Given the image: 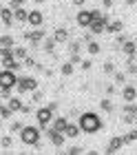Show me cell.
<instances>
[{"instance_id": "cell-1", "label": "cell", "mask_w": 137, "mask_h": 155, "mask_svg": "<svg viewBox=\"0 0 137 155\" xmlns=\"http://www.w3.org/2000/svg\"><path fill=\"white\" fill-rule=\"evenodd\" d=\"M80 126H82V131L84 133H97V131H102V117H99L97 113H91V111H86V113L80 115Z\"/></svg>"}, {"instance_id": "cell-2", "label": "cell", "mask_w": 137, "mask_h": 155, "mask_svg": "<svg viewBox=\"0 0 137 155\" xmlns=\"http://www.w3.org/2000/svg\"><path fill=\"white\" fill-rule=\"evenodd\" d=\"M40 126H24L22 131H20V140H22V144H29V146H38L40 144Z\"/></svg>"}, {"instance_id": "cell-3", "label": "cell", "mask_w": 137, "mask_h": 155, "mask_svg": "<svg viewBox=\"0 0 137 155\" xmlns=\"http://www.w3.org/2000/svg\"><path fill=\"white\" fill-rule=\"evenodd\" d=\"M35 120L40 122V129L44 131V129H47V124H49V122H53L55 117H53V111L49 109V107H40L38 111H35Z\"/></svg>"}, {"instance_id": "cell-4", "label": "cell", "mask_w": 137, "mask_h": 155, "mask_svg": "<svg viewBox=\"0 0 137 155\" xmlns=\"http://www.w3.org/2000/svg\"><path fill=\"white\" fill-rule=\"evenodd\" d=\"M18 91L20 93H27V91H38V80L35 78H18Z\"/></svg>"}, {"instance_id": "cell-5", "label": "cell", "mask_w": 137, "mask_h": 155, "mask_svg": "<svg viewBox=\"0 0 137 155\" xmlns=\"http://www.w3.org/2000/svg\"><path fill=\"white\" fill-rule=\"evenodd\" d=\"M93 20H95V13H93V9H82V11L75 16L77 27H91Z\"/></svg>"}, {"instance_id": "cell-6", "label": "cell", "mask_w": 137, "mask_h": 155, "mask_svg": "<svg viewBox=\"0 0 137 155\" xmlns=\"http://www.w3.org/2000/svg\"><path fill=\"white\" fill-rule=\"evenodd\" d=\"M13 84H18V78L13 71H7L2 69V73H0V89H11Z\"/></svg>"}, {"instance_id": "cell-7", "label": "cell", "mask_w": 137, "mask_h": 155, "mask_svg": "<svg viewBox=\"0 0 137 155\" xmlns=\"http://www.w3.org/2000/svg\"><path fill=\"white\" fill-rule=\"evenodd\" d=\"M124 144H126V142H124V135H115V137H111V142L106 144V155H115Z\"/></svg>"}, {"instance_id": "cell-8", "label": "cell", "mask_w": 137, "mask_h": 155, "mask_svg": "<svg viewBox=\"0 0 137 155\" xmlns=\"http://www.w3.org/2000/svg\"><path fill=\"white\" fill-rule=\"evenodd\" d=\"M47 135L51 137V144L55 146V149H62V146H64V137H67L64 133L55 131V129H49V131H47Z\"/></svg>"}, {"instance_id": "cell-9", "label": "cell", "mask_w": 137, "mask_h": 155, "mask_svg": "<svg viewBox=\"0 0 137 155\" xmlns=\"http://www.w3.org/2000/svg\"><path fill=\"white\" fill-rule=\"evenodd\" d=\"M122 97H124L128 104H133L135 97H137V87H135V84H126V87L122 89Z\"/></svg>"}, {"instance_id": "cell-10", "label": "cell", "mask_w": 137, "mask_h": 155, "mask_svg": "<svg viewBox=\"0 0 137 155\" xmlns=\"http://www.w3.org/2000/svg\"><path fill=\"white\" fill-rule=\"evenodd\" d=\"M42 22H44V16L38 11V9H33V11H29V25L35 27V29H40Z\"/></svg>"}, {"instance_id": "cell-11", "label": "cell", "mask_w": 137, "mask_h": 155, "mask_svg": "<svg viewBox=\"0 0 137 155\" xmlns=\"http://www.w3.org/2000/svg\"><path fill=\"white\" fill-rule=\"evenodd\" d=\"M71 122H69V117H64V115H57L55 120H53V126L51 129H55V131H60V133H64L67 131V126H69Z\"/></svg>"}, {"instance_id": "cell-12", "label": "cell", "mask_w": 137, "mask_h": 155, "mask_svg": "<svg viewBox=\"0 0 137 155\" xmlns=\"http://www.w3.org/2000/svg\"><path fill=\"white\" fill-rule=\"evenodd\" d=\"M53 40L57 42V45H64V42H71V40H69V31L64 29V27H60V29H55V33H53Z\"/></svg>"}, {"instance_id": "cell-13", "label": "cell", "mask_w": 137, "mask_h": 155, "mask_svg": "<svg viewBox=\"0 0 137 155\" xmlns=\"http://www.w3.org/2000/svg\"><path fill=\"white\" fill-rule=\"evenodd\" d=\"M122 51L126 53V58H135V53H137V42L135 40H128L124 47H122Z\"/></svg>"}, {"instance_id": "cell-14", "label": "cell", "mask_w": 137, "mask_h": 155, "mask_svg": "<svg viewBox=\"0 0 137 155\" xmlns=\"http://www.w3.org/2000/svg\"><path fill=\"white\" fill-rule=\"evenodd\" d=\"M80 133H82L80 124H69L67 131H64V135H67V137H80Z\"/></svg>"}, {"instance_id": "cell-15", "label": "cell", "mask_w": 137, "mask_h": 155, "mask_svg": "<svg viewBox=\"0 0 137 155\" xmlns=\"http://www.w3.org/2000/svg\"><path fill=\"white\" fill-rule=\"evenodd\" d=\"M122 29H124V22H122V20H111V22L106 25V31L109 33H119Z\"/></svg>"}, {"instance_id": "cell-16", "label": "cell", "mask_w": 137, "mask_h": 155, "mask_svg": "<svg viewBox=\"0 0 137 155\" xmlns=\"http://www.w3.org/2000/svg\"><path fill=\"white\" fill-rule=\"evenodd\" d=\"M13 20H18V22H29V11L24 9V7L22 9H16L13 11Z\"/></svg>"}, {"instance_id": "cell-17", "label": "cell", "mask_w": 137, "mask_h": 155, "mask_svg": "<svg viewBox=\"0 0 137 155\" xmlns=\"http://www.w3.org/2000/svg\"><path fill=\"white\" fill-rule=\"evenodd\" d=\"M7 107H9L11 111H22V107H24V104H22V102H20V100H18V97H11V100H9V102H7Z\"/></svg>"}, {"instance_id": "cell-18", "label": "cell", "mask_w": 137, "mask_h": 155, "mask_svg": "<svg viewBox=\"0 0 137 155\" xmlns=\"http://www.w3.org/2000/svg\"><path fill=\"white\" fill-rule=\"evenodd\" d=\"M13 55H16V60H27L29 58V55H27V49L24 47H16V49H13Z\"/></svg>"}, {"instance_id": "cell-19", "label": "cell", "mask_w": 137, "mask_h": 155, "mask_svg": "<svg viewBox=\"0 0 137 155\" xmlns=\"http://www.w3.org/2000/svg\"><path fill=\"white\" fill-rule=\"evenodd\" d=\"M0 47H2V49H16V47H13V38L11 36H2V38H0Z\"/></svg>"}, {"instance_id": "cell-20", "label": "cell", "mask_w": 137, "mask_h": 155, "mask_svg": "<svg viewBox=\"0 0 137 155\" xmlns=\"http://www.w3.org/2000/svg\"><path fill=\"white\" fill-rule=\"evenodd\" d=\"M82 49V40H71L69 42V53H80Z\"/></svg>"}, {"instance_id": "cell-21", "label": "cell", "mask_w": 137, "mask_h": 155, "mask_svg": "<svg viewBox=\"0 0 137 155\" xmlns=\"http://www.w3.org/2000/svg\"><path fill=\"white\" fill-rule=\"evenodd\" d=\"M86 51H89L91 55H97L99 51H102V47H99L97 42H89V45H86Z\"/></svg>"}, {"instance_id": "cell-22", "label": "cell", "mask_w": 137, "mask_h": 155, "mask_svg": "<svg viewBox=\"0 0 137 155\" xmlns=\"http://www.w3.org/2000/svg\"><path fill=\"white\" fill-rule=\"evenodd\" d=\"M73 67H75V64H71V62H64V64L60 67V73H62V75H67V78H69L71 73H73Z\"/></svg>"}, {"instance_id": "cell-23", "label": "cell", "mask_w": 137, "mask_h": 155, "mask_svg": "<svg viewBox=\"0 0 137 155\" xmlns=\"http://www.w3.org/2000/svg\"><path fill=\"white\" fill-rule=\"evenodd\" d=\"M99 107H102V111H106V113H111V111H113V102L109 100V97H104V100L99 102Z\"/></svg>"}, {"instance_id": "cell-24", "label": "cell", "mask_w": 137, "mask_h": 155, "mask_svg": "<svg viewBox=\"0 0 137 155\" xmlns=\"http://www.w3.org/2000/svg\"><path fill=\"white\" fill-rule=\"evenodd\" d=\"M55 45H57V42H55L53 38H49V40L44 42V51H47L49 55H53V47H55Z\"/></svg>"}, {"instance_id": "cell-25", "label": "cell", "mask_w": 137, "mask_h": 155, "mask_svg": "<svg viewBox=\"0 0 137 155\" xmlns=\"http://www.w3.org/2000/svg\"><path fill=\"white\" fill-rule=\"evenodd\" d=\"M124 142H126V144H131V142H137V131H128L126 135H124Z\"/></svg>"}, {"instance_id": "cell-26", "label": "cell", "mask_w": 137, "mask_h": 155, "mask_svg": "<svg viewBox=\"0 0 137 155\" xmlns=\"http://www.w3.org/2000/svg\"><path fill=\"white\" fill-rule=\"evenodd\" d=\"M24 2H27V0H9V7H11L13 11H16V9H22Z\"/></svg>"}, {"instance_id": "cell-27", "label": "cell", "mask_w": 137, "mask_h": 155, "mask_svg": "<svg viewBox=\"0 0 137 155\" xmlns=\"http://www.w3.org/2000/svg\"><path fill=\"white\" fill-rule=\"evenodd\" d=\"M11 113H13V111H11L9 107H5V104H2V109H0V117H2V120H9Z\"/></svg>"}, {"instance_id": "cell-28", "label": "cell", "mask_w": 137, "mask_h": 155, "mask_svg": "<svg viewBox=\"0 0 137 155\" xmlns=\"http://www.w3.org/2000/svg\"><path fill=\"white\" fill-rule=\"evenodd\" d=\"M69 62H71V64H82V58H80V53H71V58H69Z\"/></svg>"}, {"instance_id": "cell-29", "label": "cell", "mask_w": 137, "mask_h": 155, "mask_svg": "<svg viewBox=\"0 0 137 155\" xmlns=\"http://www.w3.org/2000/svg\"><path fill=\"white\" fill-rule=\"evenodd\" d=\"M31 102H35V104H40V102H42V91H33Z\"/></svg>"}, {"instance_id": "cell-30", "label": "cell", "mask_w": 137, "mask_h": 155, "mask_svg": "<svg viewBox=\"0 0 137 155\" xmlns=\"http://www.w3.org/2000/svg\"><path fill=\"white\" fill-rule=\"evenodd\" d=\"M22 129H24V126L20 124V122H11V126H9V131H11V133H18V131H22Z\"/></svg>"}, {"instance_id": "cell-31", "label": "cell", "mask_w": 137, "mask_h": 155, "mask_svg": "<svg viewBox=\"0 0 137 155\" xmlns=\"http://www.w3.org/2000/svg\"><path fill=\"white\" fill-rule=\"evenodd\" d=\"M22 64H24V67H31V69H38V62H35V58H27Z\"/></svg>"}, {"instance_id": "cell-32", "label": "cell", "mask_w": 137, "mask_h": 155, "mask_svg": "<svg viewBox=\"0 0 137 155\" xmlns=\"http://www.w3.org/2000/svg\"><path fill=\"white\" fill-rule=\"evenodd\" d=\"M104 73H109V75H111V73H115V64H113L111 60H109V62L104 64Z\"/></svg>"}, {"instance_id": "cell-33", "label": "cell", "mask_w": 137, "mask_h": 155, "mask_svg": "<svg viewBox=\"0 0 137 155\" xmlns=\"http://www.w3.org/2000/svg\"><path fill=\"white\" fill-rule=\"evenodd\" d=\"M0 95H2V100L9 102L11 100V89H0Z\"/></svg>"}, {"instance_id": "cell-34", "label": "cell", "mask_w": 137, "mask_h": 155, "mask_svg": "<svg viewBox=\"0 0 137 155\" xmlns=\"http://www.w3.org/2000/svg\"><path fill=\"white\" fill-rule=\"evenodd\" d=\"M124 80H126V73H115V82L117 84H124Z\"/></svg>"}, {"instance_id": "cell-35", "label": "cell", "mask_w": 137, "mask_h": 155, "mask_svg": "<svg viewBox=\"0 0 137 155\" xmlns=\"http://www.w3.org/2000/svg\"><path fill=\"white\" fill-rule=\"evenodd\" d=\"M9 146H11V137L7 135V137H2V151H5V149H9Z\"/></svg>"}, {"instance_id": "cell-36", "label": "cell", "mask_w": 137, "mask_h": 155, "mask_svg": "<svg viewBox=\"0 0 137 155\" xmlns=\"http://www.w3.org/2000/svg\"><path fill=\"white\" fill-rule=\"evenodd\" d=\"M82 42H86V45H89V42H93V33H91V31L84 33V36H82Z\"/></svg>"}, {"instance_id": "cell-37", "label": "cell", "mask_w": 137, "mask_h": 155, "mask_svg": "<svg viewBox=\"0 0 137 155\" xmlns=\"http://www.w3.org/2000/svg\"><path fill=\"white\" fill-rule=\"evenodd\" d=\"M104 91H106V95H113V93H115V87H113V84H106Z\"/></svg>"}, {"instance_id": "cell-38", "label": "cell", "mask_w": 137, "mask_h": 155, "mask_svg": "<svg viewBox=\"0 0 137 155\" xmlns=\"http://www.w3.org/2000/svg\"><path fill=\"white\" fill-rule=\"evenodd\" d=\"M91 67H93V62H91V60H84V62H82V69H84V71H89Z\"/></svg>"}, {"instance_id": "cell-39", "label": "cell", "mask_w": 137, "mask_h": 155, "mask_svg": "<svg viewBox=\"0 0 137 155\" xmlns=\"http://www.w3.org/2000/svg\"><path fill=\"white\" fill-rule=\"evenodd\" d=\"M22 113H24V115L31 113V104H24V107H22Z\"/></svg>"}, {"instance_id": "cell-40", "label": "cell", "mask_w": 137, "mask_h": 155, "mask_svg": "<svg viewBox=\"0 0 137 155\" xmlns=\"http://www.w3.org/2000/svg\"><path fill=\"white\" fill-rule=\"evenodd\" d=\"M102 5L106 7V9H111V7H113V0H102Z\"/></svg>"}, {"instance_id": "cell-41", "label": "cell", "mask_w": 137, "mask_h": 155, "mask_svg": "<svg viewBox=\"0 0 137 155\" xmlns=\"http://www.w3.org/2000/svg\"><path fill=\"white\" fill-rule=\"evenodd\" d=\"M47 107H49V109H51V111H55V109H57V102H49V104H47Z\"/></svg>"}, {"instance_id": "cell-42", "label": "cell", "mask_w": 137, "mask_h": 155, "mask_svg": "<svg viewBox=\"0 0 137 155\" xmlns=\"http://www.w3.org/2000/svg\"><path fill=\"white\" fill-rule=\"evenodd\" d=\"M84 2H86V0H73V5H75V7H82Z\"/></svg>"}, {"instance_id": "cell-43", "label": "cell", "mask_w": 137, "mask_h": 155, "mask_svg": "<svg viewBox=\"0 0 137 155\" xmlns=\"http://www.w3.org/2000/svg\"><path fill=\"white\" fill-rule=\"evenodd\" d=\"M86 155H99V153H97L95 149H91V151H89V153H86Z\"/></svg>"}, {"instance_id": "cell-44", "label": "cell", "mask_w": 137, "mask_h": 155, "mask_svg": "<svg viewBox=\"0 0 137 155\" xmlns=\"http://www.w3.org/2000/svg\"><path fill=\"white\" fill-rule=\"evenodd\" d=\"M124 2H126V5H135V2H137V0H124Z\"/></svg>"}, {"instance_id": "cell-45", "label": "cell", "mask_w": 137, "mask_h": 155, "mask_svg": "<svg viewBox=\"0 0 137 155\" xmlns=\"http://www.w3.org/2000/svg\"><path fill=\"white\" fill-rule=\"evenodd\" d=\"M33 2H35V5H40V2H44V0H33Z\"/></svg>"}, {"instance_id": "cell-46", "label": "cell", "mask_w": 137, "mask_h": 155, "mask_svg": "<svg viewBox=\"0 0 137 155\" xmlns=\"http://www.w3.org/2000/svg\"><path fill=\"white\" fill-rule=\"evenodd\" d=\"M18 155H29V153H18Z\"/></svg>"}, {"instance_id": "cell-47", "label": "cell", "mask_w": 137, "mask_h": 155, "mask_svg": "<svg viewBox=\"0 0 137 155\" xmlns=\"http://www.w3.org/2000/svg\"><path fill=\"white\" fill-rule=\"evenodd\" d=\"M135 124H137V117H135Z\"/></svg>"}, {"instance_id": "cell-48", "label": "cell", "mask_w": 137, "mask_h": 155, "mask_svg": "<svg viewBox=\"0 0 137 155\" xmlns=\"http://www.w3.org/2000/svg\"><path fill=\"white\" fill-rule=\"evenodd\" d=\"M135 42H137V38H135Z\"/></svg>"}]
</instances>
